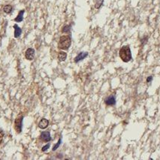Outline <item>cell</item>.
Masks as SVG:
<instances>
[{
  "mask_svg": "<svg viewBox=\"0 0 160 160\" xmlns=\"http://www.w3.org/2000/svg\"><path fill=\"white\" fill-rule=\"evenodd\" d=\"M104 102L108 106H112L116 104V97L115 96H110L107 97L104 100Z\"/></svg>",
  "mask_w": 160,
  "mask_h": 160,
  "instance_id": "52a82bcc",
  "label": "cell"
},
{
  "mask_svg": "<svg viewBox=\"0 0 160 160\" xmlns=\"http://www.w3.org/2000/svg\"><path fill=\"white\" fill-rule=\"evenodd\" d=\"M40 138L42 141L44 142H50L51 141V135H50V132L48 131H42L41 135H40Z\"/></svg>",
  "mask_w": 160,
  "mask_h": 160,
  "instance_id": "277c9868",
  "label": "cell"
},
{
  "mask_svg": "<svg viewBox=\"0 0 160 160\" xmlns=\"http://www.w3.org/2000/svg\"><path fill=\"white\" fill-rule=\"evenodd\" d=\"M87 56H88V52H81L75 57L74 61L75 63H77L81 62V60H84L86 57H87Z\"/></svg>",
  "mask_w": 160,
  "mask_h": 160,
  "instance_id": "8992f818",
  "label": "cell"
},
{
  "mask_svg": "<svg viewBox=\"0 0 160 160\" xmlns=\"http://www.w3.org/2000/svg\"><path fill=\"white\" fill-rule=\"evenodd\" d=\"M67 58V54L64 51H60L58 53V60L60 62H64Z\"/></svg>",
  "mask_w": 160,
  "mask_h": 160,
  "instance_id": "8fae6325",
  "label": "cell"
},
{
  "mask_svg": "<svg viewBox=\"0 0 160 160\" xmlns=\"http://www.w3.org/2000/svg\"><path fill=\"white\" fill-rule=\"evenodd\" d=\"M61 144H62V138H60V139H59V141H58V142L54 146V147H53V149H52V150L53 151H56L58 148H59V147L61 145Z\"/></svg>",
  "mask_w": 160,
  "mask_h": 160,
  "instance_id": "9a60e30c",
  "label": "cell"
},
{
  "mask_svg": "<svg viewBox=\"0 0 160 160\" xmlns=\"http://www.w3.org/2000/svg\"><path fill=\"white\" fill-rule=\"evenodd\" d=\"M71 44V38L69 35H63L60 38L58 48L60 50H68Z\"/></svg>",
  "mask_w": 160,
  "mask_h": 160,
  "instance_id": "7a4b0ae2",
  "label": "cell"
},
{
  "mask_svg": "<svg viewBox=\"0 0 160 160\" xmlns=\"http://www.w3.org/2000/svg\"><path fill=\"white\" fill-rule=\"evenodd\" d=\"M25 57L27 60H33L35 58V50L33 48H28L25 52Z\"/></svg>",
  "mask_w": 160,
  "mask_h": 160,
  "instance_id": "5b68a950",
  "label": "cell"
},
{
  "mask_svg": "<svg viewBox=\"0 0 160 160\" xmlns=\"http://www.w3.org/2000/svg\"><path fill=\"white\" fill-rule=\"evenodd\" d=\"M119 55L122 61H123L124 63H128L130 60H131L132 56L129 45H125L122 47L119 51Z\"/></svg>",
  "mask_w": 160,
  "mask_h": 160,
  "instance_id": "6da1fadb",
  "label": "cell"
},
{
  "mask_svg": "<svg viewBox=\"0 0 160 160\" xmlns=\"http://www.w3.org/2000/svg\"><path fill=\"white\" fill-rule=\"evenodd\" d=\"M24 13H25V10H21V11L18 13L17 16L15 17L14 21L17 22V23H20V22H22V21L23 20V15H24Z\"/></svg>",
  "mask_w": 160,
  "mask_h": 160,
  "instance_id": "30bf717a",
  "label": "cell"
},
{
  "mask_svg": "<svg viewBox=\"0 0 160 160\" xmlns=\"http://www.w3.org/2000/svg\"><path fill=\"white\" fill-rule=\"evenodd\" d=\"M13 10V7L11 5H6L3 7V11L5 14H10Z\"/></svg>",
  "mask_w": 160,
  "mask_h": 160,
  "instance_id": "7c38bea8",
  "label": "cell"
},
{
  "mask_svg": "<svg viewBox=\"0 0 160 160\" xmlns=\"http://www.w3.org/2000/svg\"><path fill=\"white\" fill-rule=\"evenodd\" d=\"M23 121V116L22 114H20V115L15 119V121H14V129H15L16 132L18 134L22 132Z\"/></svg>",
  "mask_w": 160,
  "mask_h": 160,
  "instance_id": "3957f363",
  "label": "cell"
},
{
  "mask_svg": "<svg viewBox=\"0 0 160 160\" xmlns=\"http://www.w3.org/2000/svg\"><path fill=\"white\" fill-rule=\"evenodd\" d=\"M71 25H65L62 28V32L63 33H68L71 31Z\"/></svg>",
  "mask_w": 160,
  "mask_h": 160,
  "instance_id": "4fadbf2b",
  "label": "cell"
},
{
  "mask_svg": "<svg viewBox=\"0 0 160 160\" xmlns=\"http://www.w3.org/2000/svg\"><path fill=\"white\" fill-rule=\"evenodd\" d=\"M104 0H95V8L96 9H98L101 7L103 5Z\"/></svg>",
  "mask_w": 160,
  "mask_h": 160,
  "instance_id": "5bb4252c",
  "label": "cell"
},
{
  "mask_svg": "<svg viewBox=\"0 0 160 160\" xmlns=\"http://www.w3.org/2000/svg\"><path fill=\"white\" fill-rule=\"evenodd\" d=\"M4 135H5V133H4V131H3L2 129H0V144H2V141H3Z\"/></svg>",
  "mask_w": 160,
  "mask_h": 160,
  "instance_id": "e0dca14e",
  "label": "cell"
},
{
  "mask_svg": "<svg viewBox=\"0 0 160 160\" xmlns=\"http://www.w3.org/2000/svg\"><path fill=\"white\" fill-rule=\"evenodd\" d=\"M14 38H19L21 34H22V30L20 26H18L17 24H14Z\"/></svg>",
  "mask_w": 160,
  "mask_h": 160,
  "instance_id": "9c48e42d",
  "label": "cell"
},
{
  "mask_svg": "<svg viewBox=\"0 0 160 160\" xmlns=\"http://www.w3.org/2000/svg\"><path fill=\"white\" fill-rule=\"evenodd\" d=\"M50 144H46L45 146H44V147L41 148L42 152H45V151H47V150L50 148Z\"/></svg>",
  "mask_w": 160,
  "mask_h": 160,
  "instance_id": "2e32d148",
  "label": "cell"
},
{
  "mask_svg": "<svg viewBox=\"0 0 160 160\" xmlns=\"http://www.w3.org/2000/svg\"><path fill=\"white\" fill-rule=\"evenodd\" d=\"M48 126H49V121H48V120H47L45 118L41 119L38 123V127L41 129H45L48 127Z\"/></svg>",
  "mask_w": 160,
  "mask_h": 160,
  "instance_id": "ba28073f",
  "label": "cell"
},
{
  "mask_svg": "<svg viewBox=\"0 0 160 160\" xmlns=\"http://www.w3.org/2000/svg\"><path fill=\"white\" fill-rule=\"evenodd\" d=\"M153 81V76H149L147 79V83H150Z\"/></svg>",
  "mask_w": 160,
  "mask_h": 160,
  "instance_id": "ac0fdd59",
  "label": "cell"
}]
</instances>
